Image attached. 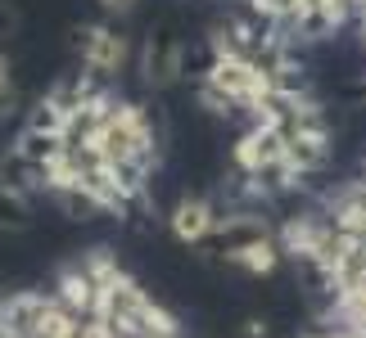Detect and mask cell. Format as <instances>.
Masks as SVG:
<instances>
[{"instance_id":"8992f818","label":"cell","mask_w":366,"mask_h":338,"mask_svg":"<svg viewBox=\"0 0 366 338\" xmlns=\"http://www.w3.org/2000/svg\"><path fill=\"white\" fill-rule=\"evenodd\" d=\"M208 248H213L231 271H244L253 280L276 275L280 266L290 262L285 239H280V225L258 217L253 208H227V221H222V230H217V239Z\"/></svg>"},{"instance_id":"9c48e42d","label":"cell","mask_w":366,"mask_h":338,"mask_svg":"<svg viewBox=\"0 0 366 338\" xmlns=\"http://www.w3.org/2000/svg\"><path fill=\"white\" fill-rule=\"evenodd\" d=\"M227 221V208H222L213 194H181L167 212V235L186 248H208Z\"/></svg>"},{"instance_id":"4fadbf2b","label":"cell","mask_w":366,"mask_h":338,"mask_svg":"<svg viewBox=\"0 0 366 338\" xmlns=\"http://www.w3.org/2000/svg\"><path fill=\"white\" fill-rule=\"evenodd\" d=\"M0 158H5V145H0Z\"/></svg>"},{"instance_id":"52a82bcc","label":"cell","mask_w":366,"mask_h":338,"mask_svg":"<svg viewBox=\"0 0 366 338\" xmlns=\"http://www.w3.org/2000/svg\"><path fill=\"white\" fill-rule=\"evenodd\" d=\"M68 50L77 59V73H91L100 81H122V73L136 68V41L114 19H86L68 32Z\"/></svg>"},{"instance_id":"6da1fadb","label":"cell","mask_w":366,"mask_h":338,"mask_svg":"<svg viewBox=\"0 0 366 338\" xmlns=\"http://www.w3.org/2000/svg\"><path fill=\"white\" fill-rule=\"evenodd\" d=\"M194 100L231 131V194L280 203L307 194L335 158V126L307 81L299 41L227 14L190 68Z\"/></svg>"},{"instance_id":"5b68a950","label":"cell","mask_w":366,"mask_h":338,"mask_svg":"<svg viewBox=\"0 0 366 338\" xmlns=\"http://www.w3.org/2000/svg\"><path fill=\"white\" fill-rule=\"evenodd\" d=\"M231 14L272 27L290 41H326L366 27V0H231Z\"/></svg>"},{"instance_id":"7a4b0ae2","label":"cell","mask_w":366,"mask_h":338,"mask_svg":"<svg viewBox=\"0 0 366 338\" xmlns=\"http://www.w3.org/2000/svg\"><path fill=\"white\" fill-rule=\"evenodd\" d=\"M163 140L154 113L91 73L41 91L5 145V172L77 221L140 217L154 203Z\"/></svg>"},{"instance_id":"3957f363","label":"cell","mask_w":366,"mask_h":338,"mask_svg":"<svg viewBox=\"0 0 366 338\" xmlns=\"http://www.w3.org/2000/svg\"><path fill=\"white\" fill-rule=\"evenodd\" d=\"M0 338H181V325L118 257L91 248L46 285L0 289Z\"/></svg>"},{"instance_id":"277c9868","label":"cell","mask_w":366,"mask_h":338,"mask_svg":"<svg viewBox=\"0 0 366 338\" xmlns=\"http://www.w3.org/2000/svg\"><path fill=\"white\" fill-rule=\"evenodd\" d=\"M366 50V27H362ZM290 262L317 293V325L303 338H366V149L344 180L280 221Z\"/></svg>"},{"instance_id":"ba28073f","label":"cell","mask_w":366,"mask_h":338,"mask_svg":"<svg viewBox=\"0 0 366 338\" xmlns=\"http://www.w3.org/2000/svg\"><path fill=\"white\" fill-rule=\"evenodd\" d=\"M190 68H194V54H190V41L167 32V27H154L136 41V68L132 73L140 77L145 91H172L181 81H190Z\"/></svg>"},{"instance_id":"8fae6325","label":"cell","mask_w":366,"mask_h":338,"mask_svg":"<svg viewBox=\"0 0 366 338\" xmlns=\"http://www.w3.org/2000/svg\"><path fill=\"white\" fill-rule=\"evenodd\" d=\"M23 113V95H19V77H14V59L9 50H0V126H9Z\"/></svg>"},{"instance_id":"30bf717a","label":"cell","mask_w":366,"mask_h":338,"mask_svg":"<svg viewBox=\"0 0 366 338\" xmlns=\"http://www.w3.org/2000/svg\"><path fill=\"white\" fill-rule=\"evenodd\" d=\"M36 217V194L19 176H0V235H19Z\"/></svg>"},{"instance_id":"7c38bea8","label":"cell","mask_w":366,"mask_h":338,"mask_svg":"<svg viewBox=\"0 0 366 338\" xmlns=\"http://www.w3.org/2000/svg\"><path fill=\"white\" fill-rule=\"evenodd\" d=\"M91 5H95V14H100V19L122 23V19H132V14L140 9V0H91Z\"/></svg>"}]
</instances>
